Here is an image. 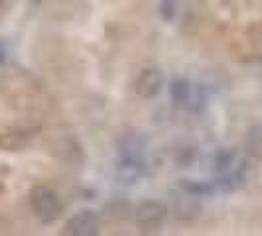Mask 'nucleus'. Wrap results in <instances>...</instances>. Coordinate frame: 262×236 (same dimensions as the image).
<instances>
[{"label":"nucleus","mask_w":262,"mask_h":236,"mask_svg":"<svg viewBox=\"0 0 262 236\" xmlns=\"http://www.w3.org/2000/svg\"><path fill=\"white\" fill-rule=\"evenodd\" d=\"M28 142V138L22 132H2L0 134V148L6 150V152H14V150H20L24 148Z\"/></svg>","instance_id":"nucleus-7"},{"label":"nucleus","mask_w":262,"mask_h":236,"mask_svg":"<svg viewBox=\"0 0 262 236\" xmlns=\"http://www.w3.org/2000/svg\"><path fill=\"white\" fill-rule=\"evenodd\" d=\"M166 219H168V207L162 201H144L136 209V223L146 232L162 228Z\"/></svg>","instance_id":"nucleus-3"},{"label":"nucleus","mask_w":262,"mask_h":236,"mask_svg":"<svg viewBox=\"0 0 262 236\" xmlns=\"http://www.w3.org/2000/svg\"><path fill=\"white\" fill-rule=\"evenodd\" d=\"M245 150L256 159H262V124L250 126L245 134Z\"/></svg>","instance_id":"nucleus-6"},{"label":"nucleus","mask_w":262,"mask_h":236,"mask_svg":"<svg viewBox=\"0 0 262 236\" xmlns=\"http://www.w3.org/2000/svg\"><path fill=\"white\" fill-rule=\"evenodd\" d=\"M61 232L67 236H93L99 232V219L93 210H81L67 221Z\"/></svg>","instance_id":"nucleus-4"},{"label":"nucleus","mask_w":262,"mask_h":236,"mask_svg":"<svg viewBox=\"0 0 262 236\" xmlns=\"http://www.w3.org/2000/svg\"><path fill=\"white\" fill-rule=\"evenodd\" d=\"M164 87V73L156 67H148L140 73V77L136 79V92L142 99H152Z\"/></svg>","instance_id":"nucleus-5"},{"label":"nucleus","mask_w":262,"mask_h":236,"mask_svg":"<svg viewBox=\"0 0 262 236\" xmlns=\"http://www.w3.org/2000/svg\"><path fill=\"white\" fill-rule=\"evenodd\" d=\"M46 144L53 156L67 163H79L83 161V148L79 140L67 130H53L48 134Z\"/></svg>","instance_id":"nucleus-1"},{"label":"nucleus","mask_w":262,"mask_h":236,"mask_svg":"<svg viewBox=\"0 0 262 236\" xmlns=\"http://www.w3.org/2000/svg\"><path fill=\"white\" fill-rule=\"evenodd\" d=\"M2 2H4V0H0V4H2Z\"/></svg>","instance_id":"nucleus-11"},{"label":"nucleus","mask_w":262,"mask_h":236,"mask_svg":"<svg viewBox=\"0 0 262 236\" xmlns=\"http://www.w3.org/2000/svg\"><path fill=\"white\" fill-rule=\"evenodd\" d=\"M36 2H39V0H36Z\"/></svg>","instance_id":"nucleus-12"},{"label":"nucleus","mask_w":262,"mask_h":236,"mask_svg":"<svg viewBox=\"0 0 262 236\" xmlns=\"http://www.w3.org/2000/svg\"><path fill=\"white\" fill-rule=\"evenodd\" d=\"M162 16L166 20H171V16H173V0H164L162 2Z\"/></svg>","instance_id":"nucleus-9"},{"label":"nucleus","mask_w":262,"mask_h":236,"mask_svg":"<svg viewBox=\"0 0 262 236\" xmlns=\"http://www.w3.org/2000/svg\"><path fill=\"white\" fill-rule=\"evenodd\" d=\"M170 92L176 105H185L189 101V83L185 79H173Z\"/></svg>","instance_id":"nucleus-8"},{"label":"nucleus","mask_w":262,"mask_h":236,"mask_svg":"<svg viewBox=\"0 0 262 236\" xmlns=\"http://www.w3.org/2000/svg\"><path fill=\"white\" fill-rule=\"evenodd\" d=\"M4 57H6V50H4V45L0 43V61H4Z\"/></svg>","instance_id":"nucleus-10"},{"label":"nucleus","mask_w":262,"mask_h":236,"mask_svg":"<svg viewBox=\"0 0 262 236\" xmlns=\"http://www.w3.org/2000/svg\"><path fill=\"white\" fill-rule=\"evenodd\" d=\"M30 207L41 223H53L61 215V201L52 189L36 187L30 193Z\"/></svg>","instance_id":"nucleus-2"}]
</instances>
